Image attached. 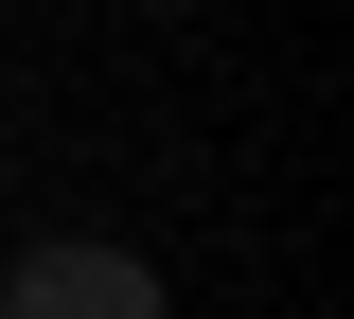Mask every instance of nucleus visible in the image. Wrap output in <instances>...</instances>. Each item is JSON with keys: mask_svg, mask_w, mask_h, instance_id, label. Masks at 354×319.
Listing matches in <instances>:
<instances>
[{"mask_svg": "<svg viewBox=\"0 0 354 319\" xmlns=\"http://www.w3.org/2000/svg\"><path fill=\"white\" fill-rule=\"evenodd\" d=\"M0 319H160V266L142 248H36L0 284Z\"/></svg>", "mask_w": 354, "mask_h": 319, "instance_id": "1", "label": "nucleus"}]
</instances>
